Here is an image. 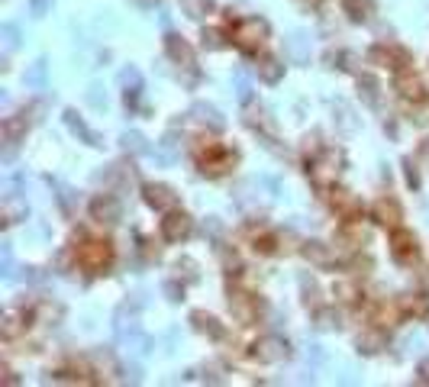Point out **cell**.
Segmentation results:
<instances>
[{"label": "cell", "mask_w": 429, "mask_h": 387, "mask_svg": "<svg viewBox=\"0 0 429 387\" xmlns=\"http://www.w3.org/2000/svg\"><path fill=\"white\" fill-rule=\"evenodd\" d=\"M265 36H268V23L259 20V16H249V20H239L232 26V43L239 45L242 52H259Z\"/></svg>", "instance_id": "obj_1"}, {"label": "cell", "mask_w": 429, "mask_h": 387, "mask_svg": "<svg viewBox=\"0 0 429 387\" xmlns=\"http://www.w3.org/2000/svg\"><path fill=\"white\" fill-rule=\"evenodd\" d=\"M77 261H81V268H87V271H104V268H110V261H113V246L104 239H91L77 249Z\"/></svg>", "instance_id": "obj_2"}, {"label": "cell", "mask_w": 429, "mask_h": 387, "mask_svg": "<svg viewBox=\"0 0 429 387\" xmlns=\"http://www.w3.org/2000/svg\"><path fill=\"white\" fill-rule=\"evenodd\" d=\"M371 65H381V68H391V71H407L410 68V52L403 45L394 43H378L371 52H368Z\"/></svg>", "instance_id": "obj_3"}, {"label": "cell", "mask_w": 429, "mask_h": 387, "mask_svg": "<svg viewBox=\"0 0 429 387\" xmlns=\"http://www.w3.org/2000/svg\"><path fill=\"white\" fill-rule=\"evenodd\" d=\"M391 258H394L397 265H413V261L420 258V242H416V236L410 229H401V226H397V229L391 232Z\"/></svg>", "instance_id": "obj_4"}, {"label": "cell", "mask_w": 429, "mask_h": 387, "mask_svg": "<svg viewBox=\"0 0 429 387\" xmlns=\"http://www.w3.org/2000/svg\"><path fill=\"white\" fill-rule=\"evenodd\" d=\"M197 165L207 178H219V175H226V171H232V165H236V152H229V148H223V146H210L204 155H200Z\"/></svg>", "instance_id": "obj_5"}, {"label": "cell", "mask_w": 429, "mask_h": 387, "mask_svg": "<svg viewBox=\"0 0 429 387\" xmlns=\"http://www.w3.org/2000/svg\"><path fill=\"white\" fill-rule=\"evenodd\" d=\"M252 355L261 365H281L284 359H290V345L281 336H265L252 345Z\"/></svg>", "instance_id": "obj_6"}, {"label": "cell", "mask_w": 429, "mask_h": 387, "mask_svg": "<svg viewBox=\"0 0 429 387\" xmlns=\"http://www.w3.org/2000/svg\"><path fill=\"white\" fill-rule=\"evenodd\" d=\"M307 171H310V181L317 184V187H330L339 175V155L332 148H326V152H320V158Z\"/></svg>", "instance_id": "obj_7"}, {"label": "cell", "mask_w": 429, "mask_h": 387, "mask_svg": "<svg viewBox=\"0 0 429 387\" xmlns=\"http://www.w3.org/2000/svg\"><path fill=\"white\" fill-rule=\"evenodd\" d=\"M229 310H232V317L239 320V323H255L261 313V303L259 297L246 294V290H229Z\"/></svg>", "instance_id": "obj_8"}, {"label": "cell", "mask_w": 429, "mask_h": 387, "mask_svg": "<svg viewBox=\"0 0 429 387\" xmlns=\"http://www.w3.org/2000/svg\"><path fill=\"white\" fill-rule=\"evenodd\" d=\"M190 229H194V219L188 217L184 210H168L165 213V219H162V236L168 242H184L190 236Z\"/></svg>", "instance_id": "obj_9"}, {"label": "cell", "mask_w": 429, "mask_h": 387, "mask_svg": "<svg viewBox=\"0 0 429 387\" xmlns=\"http://www.w3.org/2000/svg\"><path fill=\"white\" fill-rule=\"evenodd\" d=\"M397 91H401V97H403V100H413V104H423V100L429 97L426 85H423V77L416 75L413 68L397 71Z\"/></svg>", "instance_id": "obj_10"}, {"label": "cell", "mask_w": 429, "mask_h": 387, "mask_svg": "<svg viewBox=\"0 0 429 387\" xmlns=\"http://www.w3.org/2000/svg\"><path fill=\"white\" fill-rule=\"evenodd\" d=\"M142 197H146V204L152 207V210H175L178 207V194L168 187V184H146L142 187Z\"/></svg>", "instance_id": "obj_11"}, {"label": "cell", "mask_w": 429, "mask_h": 387, "mask_svg": "<svg viewBox=\"0 0 429 387\" xmlns=\"http://www.w3.org/2000/svg\"><path fill=\"white\" fill-rule=\"evenodd\" d=\"M120 213H123V207L113 194H97V197L91 200V217L97 219V223H116Z\"/></svg>", "instance_id": "obj_12"}, {"label": "cell", "mask_w": 429, "mask_h": 387, "mask_svg": "<svg viewBox=\"0 0 429 387\" xmlns=\"http://www.w3.org/2000/svg\"><path fill=\"white\" fill-rule=\"evenodd\" d=\"M374 219H378L381 226H391V229H397L403 219V210L401 204H397L394 197H381L378 204H374Z\"/></svg>", "instance_id": "obj_13"}, {"label": "cell", "mask_w": 429, "mask_h": 387, "mask_svg": "<svg viewBox=\"0 0 429 387\" xmlns=\"http://www.w3.org/2000/svg\"><path fill=\"white\" fill-rule=\"evenodd\" d=\"M165 49H168V58H171V62H178L181 68H194V49L184 43L181 36L168 33V39H165Z\"/></svg>", "instance_id": "obj_14"}, {"label": "cell", "mask_w": 429, "mask_h": 387, "mask_svg": "<svg viewBox=\"0 0 429 387\" xmlns=\"http://www.w3.org/2000/svg\"><path fill=\"white\" fill-rule=\"evenodd\" d=\"M330 204H332V210H336L339 217H345V219H355V217H359V210H362L359 197H355V194H349V190H342V187L332 190Z\"/></svg>", "instance_id": "obj_15"}, {"label": "cell", "mask_w": 429, "mask_h": 387, "mask_svg": "<svg viewBox=\"0 0 429 387\" xmlns=\"http://www.w3.org/2000/svg\"><path fill=\"white\" fill-rule=\"evenodd\" d=\"M303 258L310 261V265H317V268H330L332 261H336V255H332V249L326 246V242H303Z\"/></svg>", "instance_id": "obj_16"}, {"label": "cell", "mask_w": 429, "mask_h": 387, "mask_svg": "<svg viewBox=\"0 0 429 387\" xmlns=\"http://www.w3.org/2000/svg\"><path fill=\"white\" fill-rule=\"evenodd\" d=\"M255 75H259L265 85H278L284 77V65L278 62L275 55H261L259 62H255Z\"/></svg>", "instance_id": "obj_17"}, {"label": "cell", "mask_w": 429, "mask_h": 387, "mask_svg": "<svg viewBox=\"0 0 429 387\" xmlns=\"http://www.w3.org/2000/svg\"><path fill=\"white\" fill-rule=\"evenodd\" d=\"M190 120L200 123V126H210L213 133L223 129V116H219L217 107H210V104H194V107H190Z\"/></svg>", "instance_id": "obj_18"}, {"label": "cell", "mask_w": 429, "mask_h": 387, "mask_svg": "<svg viewBox=\"0 0 429 387\" xmlns=\"http://www.w3.org/2000/svg\"><path fill=\"white\" fill-rule=\"evenodd\" d=\"M397 303H401V313H403V317H413V320L429 317V300H426L423 294H403Z\"/></svg>", "instance_id": "obj_19"}, {"label": "cell", "mask_w": 429, "mask_h": 387, "mask_svg": "<svg viewBox=\"0 0 429 387\" xmlns=\"http://www.w3.org/2000/svg\"><path fill=\"white\" fill-rule=\"evenodd\" d=\"M190 323H194V329L197 332H207L210 339H223L226 329L217 323V317H210V313H204V310H194L190 313Z\"/></svg>", "instance_id": "obj_20"}, {"label": "cell", "mask_w": 429, "mask_h": 387, "mask_svg": "<svg viewBox=\"0 0 429 387\" xmlns=\"http://www.w3.org/2000/svg\"><path fill=\"white\" fill-rule=\"evenodd\" d=\"M342 10L349 13L352 23H371L374 20V4L371 0H342Z\"/></svg>", "instance_id": "obj_21"}, {"label": "cell", "mask_w": 429, "mask_h": 387, "mask_svg": "<svg viewBox=\"0 0 429 387\" xmlns=\"http://www.w3.org/2000/svg\"><path fill=\"white\" fill-rule=\"evenodd\" d=\"M181 10L190 20H204V16H210L217 10V4L213 0H181Z\"/></svg>", "instance_id": "obj_22"}, {"label": "cell", "mask_w": 429, "mask_h": 387, "mask_svg": "<svg viewBox=\"0 0 429 387\" xmlns=\"http://www.w3.org/2000/svg\"><path fill=\"white\" fill-rule=\"evenodd\" d=\"M381 349H384V336H381L378 329H368L359 336V352L374 355V352H381Z\"/></svg>", "instance_id": "obj_23"}, {"label": "cell", "mask_w": 429, "mask_h": 387, "mask_svg": "<svg viewBox=\"0 0 429 387\" xmlns=\"http://www.w3.org/2000/svg\"><path fill=\"white\" fill-rule=\"evenodd\" d=\"M23 326H26V313H20V310H7L4 313V336L7 339H13Z\"/></svg>", "instance_id": "obj_24"}, {"label": "cell", "mask_w": 429, "mask_h": 387, "mask_svg": "<svg viewBox=\"0 0 429 387\" xmlns=\"http://www.w3.org/2000/svg\"><path fill=\"white\" fill-rule=\"evenodd\" d=\"M359 91H362V97H365V104H378V91H381V85H378V77H371V75H359Z\"/></svg>", "instance_id": "obj_25"}, {"label": "cell", "mask_w": 429, "mask_h": 387, "mask_svg": "<svg viewBox=\"0 0 429 387\" xmlns=\"http://www.w3.org/2000/svg\"><path fill=\"white\" fill-rule=\"evenodd\" d=\"M65 120H68L71 133H77V136H81V139H85V142H91V146H97V136H94L91 129L85 126V120H81V116H77L75 110H68V113H65Z\"/></svg>", "instance_id": "obj_26"}, {"label": "cell", "mask_w": 429, "mask_h": 387, "mask_svg": "<svg viewBox=\"0 0 429 387\" xmlns=\"http://www.w3.org/2000/svg\"><path fill=\"white\" fill-rule=\"evenodd\" d=\"M120 85L126 87V100H129V97H136V94H139V87H142L139 71H136V68H126V71L120 75Z\"/></svg>", "instance_id": "obj_27"}, {"label": "cell", "mask_w": 429, "mask_h": 387, "mask_svg": "<svg viewBox=\"0 0 429 387\" xmlns=\"http://www.w3.org/2000/svg\"><path fill=\"white\" fill-rule=\"evenodd\" d=\"M332 294H336V300H342V303H355L362 290L355 288V284H349V281H339L336 288H332Z\"/></svg>", "instance_id": "obj_28"}, {"label": "cell", "mask_w": 429, "mask_h": 387, "mask_svg": "<svg viewBox=\"0 0 429 387\" xmlns=\"http://www.w3.org/2000/svg\"><path fill=\"white\" fill-rule=\"evenodd\" d=\"M200 39H204V49H223L226 45V33L223 29H204V36H200Z\"/></svg>", "instance_id": "obj_29"}, {"label": "cell", "mask_w": 429, "mask_h": 387, "mask_svg": "<svg viewBox=\"0 0 429 387\" xmlns=\"http://www.w3.org/2000/svg\"><path fill=\"white\" fill-rule=\"evenodd\" d=\"M246 123H249L252 129H268L265 110H259V107H246Z\"/></svg>", "instance_id": "obj_30"}, {"label": "cell", "mask_w": 429, "mask_h": 387, "mask_svg": "<svg viewBox=\"0 0 429 387\" xmlns=\"http://www.w3.org/2000/svg\"><path fill=\"white\" fill-rule=\"evenodd\" d=\"M401 313V303L397 307H378V313H374V323L378 326H391V320Z\"/></svg>", "instance_id": "obj_31"}, {"label": "cell", "mask_w": 429, "mask_h": 387, "mask_svg": "<svg viewBox=\"0 0 429 387\" xmlns=\"http://www.w3.org/2000/svg\"><path fill=\"white\" fill-rule=\"evenodd\" d=\"M288 49H290V58H294V62H307V49H303V36H290Z\"/></svg>", "instance_id": "obj_32"}, {"label": "cell", "mask_w": 429, "mask_h": 387, "mask_svg": "<svg viewBox=\"0 0 429 387\" xmlns=\"http://www.w3.org/2000/svg\"><path fill=\"white\" fill-rule=\"evenodd\" d=\"M123 148H126V152H146V139H142L139 133H126L123 136Z\"/></svg>", "instance_id": "obj_33"}, {"label": "cell", "mask_w": 429, "mask_h": 387, "mask_svg": "<svg viewBox=\"0 0 429 387\" xmlns=\"http://www.w3.org/2000/svg\"><path fill=\"white\" fill-rule=\"evenodd\" d=\"M252 249H255V252H261V255L275 252V236H255V239H252Z\"/></svg>", "instance_id": "obj_34"}, {"label": "cell", "mask_w": 429, "mask_h": 387, "mask_svg": "<svg viewBox=\"0 0 429 387\" xmlns=\"http://www.w3.org/2000/svg\"><path fill=\"white\" fill-rule=\"evenodd\" d=\"M317 317H320V326H326V329H330V326H336V323H339V320H336V323H332V313H330V310H320Z\"/></svg>", "instance_id": "obj_35"}, {"label": "cell", "mask_w": 429, "mask_h": 387, "mask_svg": "<svg viewBox=\"0 0 429 387\" xmlns=\"http://www.w3.org/2000/svg\"><path fill=\"white\" fill-rule=\"evenodd\" d=\"M416 374H420V381H423V384H429V359H423V361H420V368H416Z\"/></svg>", "instance_id": "obj_36"}, {"label": "cell", "mask_w": 429, "mask_h": 387, "mask_svg": "<svg viewBox=\"0 0 429 387\" xmlns=\"http://www.w3.org/2000/svg\"><path fill=\"white\" fill-rule=\"evenodd\" d=\"M43 71H45V62H36V68H33V75H29V81H43Z\"/></svg>", "instance_id": "obj_37"}, {"label": "cell", "mask_w": 429, "mask_h": 387, "mask_svg": "<svg viewBox=\"0 0 429 387\" xmlns=\"http://www.w3.org/2000/svg\"><path fill=\"white\" fill-rule=\"evenodd\" d=\"M407 181H410V184H413V187H416V184H420V175H416V168H413V162H407Z\"/></svg>", "instance_id": "obj_38"}, {"label": "cell", "mask_w": 429, "mask_h": 387, "mask_svg": "<svg viewBox=\"0 0 429 387\" xmlns=\"http://www.w3.org/2000/svg\"><path fill=\"white\" fill-rule=\"evenodd\" d=\"M43 7H45V0H33V10H36V13H43Z\"/></svg>", "instance_id": "obj_39"}, {"label": "cell", "mask_w": 429, "mask_h": 387, "mask_svg": "<svg viewBox=\"0 0 429 387\" xmlns=\"http://www.w3.org/2000/svg\"><path fill=\"white\" fill-rule=\"evenodd\" d=\"M426 155H429V142H426Z\"/></svg>", "instance_id": "obj_40"}]
</instances>
